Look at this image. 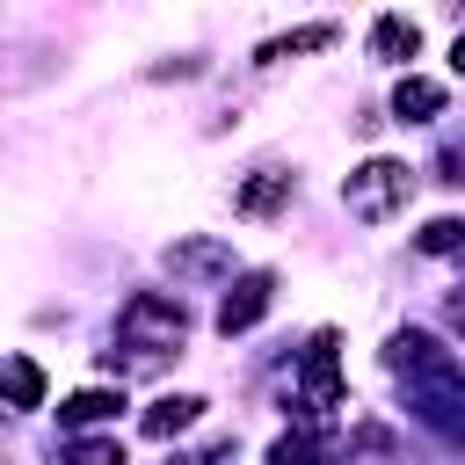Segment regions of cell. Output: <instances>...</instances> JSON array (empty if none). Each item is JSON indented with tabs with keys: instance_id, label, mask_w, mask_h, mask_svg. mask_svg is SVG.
I'll return each instance as SVG.
<instances>
[{
	"instance_id": "obj_1",
	"label": "cell",
	"mask_w": 465,
	"mask_h": 465,
	"mask_svg": "<svg viewBox=\"0 0 465 465\" xmlns=\"http://www.w3.org/2000/svg\"><path fill=\"white\" fill-rule=\"evenodd\" d=\"M407 196H414V174H407L400 160H363V167L341 182V203H349V218H363V225L392 218Z\"/></svg>"
},
{
	"instance_id": "obj_2",
	"label": "cell",
	"mask_w": 465,
	"mask_h": 465,
	"mask_svg": "<svg viewBox=\"0 0 465 465\" xmlns=\"http://www.w3.org/2000/svg\"><path fill=\"white\" fill-rule=\"evenodd\" d=\"M116 334H124V341H138V349H182V334H189V312H182V298L138 291V298L116 312Z\"/></svg>"
},
{
	"instance_id": "obj_3",
	"label": "cell",
	"mask_w": 465,
	"mask_h": 465,
	"mask_svg": "<svg viewBox=\"0 0 465 465\" xmlns=\"http://www.w3.org/2000/svg\"><path fill=\"white\" fill-rule=\"evenodd\" d=\"M414 407H421V421H436V429L465 436V378H458V371L414 378Z\"/></svg>"
},
{
	"instance_id": "obj_4",
	"label": "cell",
	"mask_w": 465,
	"mask_h": 465,
	"mask_svg": "<svg viewBox=\"0 0 465 465\" xmlns=\"http://www.w3.org/2000/svg\"><path fill=\"white\" fill-rule=\"evenodd\" d=\"M269 291H276V276H269V269L240 276V283L225 291V305H218V327H225V334H247V327L269 312Z\"/></svg>"
},
{
	"instance_id": "obj_5",
	"label": "cell",
	"mask_w": 465,
	"mask_h": 465,
	"mask_svg": "<svg viewBox=\"0 0 465 465\" xmlns=\"http://www.w3.org/2000/svg\"><path fill=\"white\" fill-rule=\"evenodd\" d=\"M305 400H312V407H334V400H341V371H334V334H320V341H312V356H305Z\"/></svg>"
},
{
	"instance_id": "obj_6",
	"label": "cell",
	"mask_w": 465,
	"mask_h": 465,
	"mask_svg": "<svg viewBox=\"0 0 465 465\" xmlns=\"http://www.w3.org/2000/svg\"><path fill=\"white\" fill-rule=\"evenodd\" d=\"M385 363H392V371H414V378H436V371H450V363H443V349H436L429 334H392Z\"/></svg>"
},
{
	"instance_id": "obj_7",
	"label": "cell",
	"mask_w": 465,
	"mask_h": 465,
	"mask_svg": "<svg viewBox=\"0 0 465 465\" xmlns=\"http://www.w3.org/2000/svg\"><path fill=\"white\" fill-rule=\"evenodd\" d=\"M196 407H203L196 392H167V400H153V407H145V436H153V443H167L174 429H189V421H196Z\"/></svg>"
},
{
	"instance_id": "obj_8",
	"label": "cell",
	"mask_w": 465,
	"mask_h": 465,
	"mask_svg": "<svg viewBox=\"0 0 465 465\" xmlns=\"http://www.w3.org/2000/svg\"><path fill=\"white\" fill-rule=\"evenodd\" d=\"M436 109H443V87L436 80H400V94H392V116L400 124H429Z\"/></svg>"
},
{
	"instance_id": "obj_9",
	"label": "cell",
	"mask_w": 465,
	"mask_h": 465,
	"mask_svg": "<svg viewBox=\"0 0 465 465\" xmlns=\"http://www.w3.org/2000/svg\"><path fill=\"white\" fill-rule=\"evenodd\" d=\"M371 51H378V58H414V51H421V29H414L407 15H385V22L371 29Z\"/></svg>"
},
{
	"instance_id": "obj_10",
	"label": "cell",
	"mask_w": 465,
	"mask_h": 465,
	"mask_svg": "<svg viewBox=\"0 0 465 465\" xmlns=\"http://www.w3.org/2000/svg\"><path fill=\"white\" fill-rule=\"evenodd\" d=\"M167 262H174L182 276H218V269H225V247H218V240H182V247H167Z\"/></svg>"
},
{
	"instance_id": "obj_11",
	"label": "cell",
	"mask_w": 465,
	"mask_h": 465,
	"mask_svg": "<svg viewBox=\"0 0 465 465\" xmlns=\"http://www.w3.org/2000/svg\"><path fill=\"white\" fill-rule=\"evenodd\" d=\"M269 465H327V443H320L312 429H291V436H276Z\"/></svg>"
},
{
	"instance_id": "obj_12",
	"label": "cell",
	"mask_w": 465,
	"mask_h": 465,
	"mask_svg": "<svg viewBox=\"0 0 465 465\" xmlns=\"http://www.w3.org/2000/svg\"><path fill=\"white\" fill-rule=\"evenodd\" d=\"M283 196H291V174H254V182L240 189V211H247V218H262V211H276Z\"/></svg>"
},
{
	"instance_id": "obj_13",
	"label": "cell",
	"mask_w": 465,
	"mask_h": 465,
	"mask_svg": "<svg viewBox=\"0 0 465 465\" xmlns=\"http://www.w3.org/2000/svg\"><path fill=\"white\" fill-rule=\"evenodd\" d=\"M116 407H124L116 392H73V400L58 407V421H73V429H87V421H109Z\"/></svg>"
},
{
	"instance_id": "obj_14",
	"label": "cell",
	"mask_w": 465,
	"mask_h": 465,
	"mask_svg": "<svg viewBox=\"0 0 465 465\" xmlns=\"http://www.w3.org/2000/svg\"><path fill=\"white\" fill-rule=\"evenodd\" d=\"M334 44V29L320 22V29H291V36H276V44H262V65H276V58H291V51H327Z\"/></svg>"
},
{
	"instance_id": "obj_15",
	"label": "cell",
	"mask_w": 465,
	"mask_h": 465,
	"mask_svg": "<svg viewBox=\"0 0 465 465\" xmlns=\"http://www.w3.org/2000/svg\"><path fill=\"white\" fill-rule=\"evenodd\" d=\"M7 400H15V407H36V400H44V371H36L29 356H7Z\"/></svg>"
},
{
	"instance_id": "obj_16",
	"label": "cell",
	"mask_w": 465,
	"mask_h": 465,
	"mask_svg": "<svg viewBox=\"0 0 465 465\" xmlns=\"http://www.w3.org/2000/svg\"><path fill=\"white\" fill-rule=\"evenodd\" d=\"M65 465H124V443L116 436H94V443H73Z\"/></svg>"
},
{
	"instance_id": "obj_17",
	"label": "cell",
	"mask_w": 465,
	"mask_h": 465,
	"mask_svg": "<svg viewBox=\"0 0 465 465\" xmlns=\"http://www.w3.org/2000/svg\"><path fill=\"white\" fill-rule=\"evenodd\" d=\"M421 247H429V254H450V247H465V225H458V218H436V225L421 232Z\"/></svg>"
},
{
	"instance_id": "obj_18",
	"label": "cell",
	"mask_w": 465,
	"mask_h": 465,
	"mask_svg": "<svg viewBox=\"0 0 465 465\" xmlns=\"http://www.w3.org/2000/svg\"><path fill=\"white\" fill-rule=\"evenodd\" d=\"M450 65H458V73H465V36H458V44H450Z\"/></svg>"
},
{
	"instance_id": "obj_19",
	"label": "cell",
	"mask_w": 465,
	"mask_h": 465,
	"mask_svg": "<svg viewBox=\"0 0 465 465\" xmlns=\"http://www.w3.org/2000/svg\"><path fill=\"white\" fill-rule=\"evenodd\" d=\"M458 327H465V298H458Z\"/></svg>"
}]
</instances>
